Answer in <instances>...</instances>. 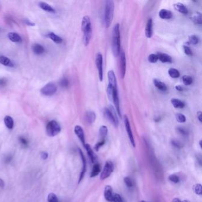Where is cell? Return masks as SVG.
Listing matches in <instances>:
<instances>
[{"instance_id": "6da1fadb", "label": "cell", "mask_w": 202, "mask_h": 202, "mask_svg": "<svg viewBox=\"0 0 202 202\" xmlns=\"http://www.w3.org/2000/svg\"><path fill=\"white\" fill-rule=\"evenodd\" d=\"M81 30L84 33L83 42L86 46H87L91 40L92 36V27L91 20L89 17L86 16L82 18L81 22Z\"/></svg>"}, {"instance_id": "7a4b0ae2", "label": "cell", "mask_w": 202, "mask_h": 202, "mask_svg": "<svg viewBox=\"0 0 202 202\" xmlns=\"http://www.w3.org/2000/svg\"><path fill=\"white\" fill-rule=\"evenodd\" d=\"M120 25L117 23L113 29V40H112V51L115 57L119 55L120 48Z\"/></svg>"}, {"instance_id": "3957f363", "label": "cell", "mask_w": 202, "mask_h": 202, "mask_svg": "<svg viewBox=\"0 0 202 202\" xmlns=\"http://www.w3.org/2000/svg\"><path fill=\"white\" fill-rule=\"evenodd\" d=\"M114 4L113 1L107 0L105 1V8H104V24L106 27L109 28L114 17Z\"/></svg>"}, {"instance_id": "277c9868", "label": "cell", "mask_w": 202, "mask_h": 202, "mask_svg": "<svg viewBox=\"0 0 202 202\" xmlns=\"http://www.w3.org/2000/svg\"><path fill=\"white\" fill-rule=\"evenodd\" d=\"M61 130L59 124L55 120H51L46 126V134L50 137H53L58 135Z\"/></svg>"}, {"instance_id": "5b68a950", "label": "cell", "mask_w": 202, "mask_h": 202, "mask_svg": "<svg viewBox=\"0 0 202 202\" xmlns=\"http://www.w3.org/2000/svg\"><path fill=\"white\" fill-rule=\"evenodd\" d=\"M104 113L107 119L113 124L115 127H117L119 124V121L116 117V111L112 106H110L109 108H105L104 109Z\"/></svg>"}, {"instance_id": "8992f818", "label": "cell", "mask_w": 202, "mask_h": 202, "mask_svg": "<svg viewBox=\"0 0 202 202\" xmlns=\"http://www.w3.org/2000/svg\"><path fill=\"white\" fill-rule=\"evenodd\" d=\"M114 170V165L112 162L108 161L106 163L100 174V180H104L108 178Z\"/></svg>"}, {"instance_id": "52a82bcc", "label": "cell", "mask_w": 202, "mask_h": 202, "mask_svg": "<svg viewBox=\"0 0 202 202\" xmlns=\"http://www.w3.org/2000/svg\"><path fill=\"white\" fill-rule=\"evenodd\" d=\"M57 91V87L54 83H47L43 87L40 89V93L44 95H53Z\"/></svg>"}, {"instance_id": "ba28073f", "label": "cell", "mask_w": 202, "mask_h": 202, "mask_svg": "<svg viewBox=\"0 0 202 202\" xmlns=\"http://www.w3.org/2000/svg\"><path fill=\"white\" fill-rule=\"evenodd\" d=\"M103 56L100 53H98L96 55L95 64L99 73V77L100 81L103 80Z\"/></svg>"}, {"instance_id": "9c48e42d", "label": "cell", "mask_w": 202, "mask_h": 202, "mask_svg": "<svg viewBox=\"0 0 202 202\" xmlns=\"http://www.w3.org/2000/svg\"><path fill=\"white\" fill-rule=\"evenodd\" d=\"M124 123L125 129H126V130L128 133V137L129 138V140L131 142V144L133 145L134 147H135V142L134 135H133V133H132V131L131 129L129 119H128V116L126 115L124 116Z\"/></svg>"}, {"instance_id": "30bf717a", "label": "cell", "mask_w": 202, "mask_h": 202, "mask_svg": "<svg viewBox=\"0 0 202 202\" xmlns=\"http://www.w3.org/2000/svg\"><path fill=\"white\" fill-rule=\"evenodd\" d=\"M120 72L122 78H124L126 70V59L124 52L120 51Z\"/></svg>"}, {"instance_id": "8fae6325", "label": "cell", "mask_w": 202, "mask_h": 202, "mask_svg": "<svg viewBox=\"0 0 202 202\" xmlns=\"http://www.w3.org/2000/svg\"><path fill=\"white\" fill-rule=\"evenodd\" d=\"M74 132L75 135L78 136V138L80 139V140L83 144L84 147L86 145L85 142V135H84V132L83 129L82 128L81 126H79V125H76L75 126L74 128Z\"/></svg>"}, {"instance_id": "7c38bea8", "label": "cell", "mask_w": 202, "mask_h": 202, "mask_svg": "<svg viewBox=\"0 0 202 202\" xmlns=\"http://www.w3.org/2000/svg\"><path fill=\"white\" fill-rule=\"evenodd\" d=\"M78 151H79V154L80 155V157H81V160H82V171L81 172V174H80V179H79V181H78V182L80 183L81 181L82 180V178H84V175H85V173H86V168H87V162H86V159L85 158V156L84 155L82 151L80 149H79Z\"/></svg>"}, {"instance_id": "4fadbf2b", "label": "cell", "mask_w": 202, "mask_h": 202, "mask_svg": "<svg viewBox=\"0 0 202 202\" xmlns=\"http://www.w3.org/2000/svg\"><path fill=\"white\" fill-rule=\"evenodd\" d=\"M104 196L105 199L109 201L112 202L113 201V189L109 185H107L105 186V189L104 191Z\"/></svg>"}, {"instance_id": "5bb4252c", "label": "cell", "mask_w": 202, "mask_h": 202, "mask_svg": "<svg viewBox=\"0 0 202 202\" xmlns=\"http://www.w3.org/2000/svg\"><path fill=\"white\" fill-rule=\"evenodd\" d=\"M153 34V22L152 18H149L147 21L145 28V35L148 38H151Z\"/></svg>"}, {"instance_id": "9a60e30c", "label": "cell", "mask_w": 202, "mask_h": 202, "mask_svg": "<svg viewBox=\"0 0 202 202\" xmlns=\"http://www.w3.org/2000/svg\"><path fill=\"white\" fill-rule=\"evenodd\" d=\"M158 60H159L163 63H171L172 58L170 55L164 53H158L157 54Z\"/></svg>"}, {"instance_id": "2e32d148", "label": "cell", "mask_w": 202, "mask_h": 202, "mask_svg": "<svg viewBox=\"0 0 202 202\" xmlns=\"http://www.w3.org/2000/svg\"><path fill=\"white\" fill-rule=\"evenodd\" d=\"M159 16L162 19L168 20L172 17V13L171 11L166 9H161L159 12Z\"/></svg>"}, {"instance_id": "e0dca14e", "label": "cell", "mask_w": 202, "mask_h": 202, "mask_svg": "<svg viewBox=\"0 0 202 202\" xmlns=\"http://www.w3.org/2000/svg\"><path fill=\"white\" fill-rule=\"evenodd\" d=\"M174 8L175 9V10L180 13H182L183 14H187L189 13L188 11V9H187L186 7L182 3H177L174 4Z\"/></svg>"}, {"instance_id": "ac0fdd59", "label": "cell", "mask_w": 202, "mask_h": 202, "mask_svg": "<svg viewBox=\"0 0 202 202\" xmlns=\"http://www.w3.org/2000/svg\"><path fill=\"white\" fill-rule=\"evenodd\" d=\"M96 119L95 113L93 111H88L86 113L85 119L88 124L93 123Z\"/></svg>"}, {"instance_id": "d6986e66", "label": "cell", "mask_w": 202, "mask_h": 202, "mask_svg": "<svg viewBox=\"0 0 202 202\" xmlns=\"http://www.w3.org/2000/svg\"><path fill=\"white\" fill-rule=\"evenodd\" d=\"M84 148H86L87 154L89 157V158L91 159V161L93 163H94L96 161V157L94 154V153L91 147V146H90L89 144H86L84 145Z\"/></svg>"}, {"instance_id": "ffe728a7", "label": "cell", "mask_w": 202, "mask_h": 202, "mask_svg": "<svg viewBox=\"0 0 202 202\" xmlns=\"http://www.w3.org/2000/svg\"><path fill=\"white\" fill-rule=\"evenodd\" d=\"M153 83H154V86L161 91H166L167 90V87L166 86L165 84H164L163 82L157 79H154L153 80Z\"/></svg>"}, {"instance_id": "44dd1931", "label": "cell", "mask_w": 202, "mask_h": 202, "mask_svg": "<svg viewBox=\"0 0 202 202\" xmlns=\"http://www.w3.org/2000/svg\"><path fill=\"white\" fill-rule=\"evenodd\" d=\"M8 38L13 42L20 43L22 41V39L20 37L19 34L14 32L9 33L8 34Z\"/></svg>"}, {"instance_id": "7402d4cb", "label": "cell", "mask_w": 202, "mask_h": 202, "mask_svg": "<svg viewBox=\"0 0 202 202\" xmlns=\"http://www.w3.org/2000/svg\"><path fill=\"white\" fill-rule=\"evenodd\" d=\"M108 78H109V84L112 86H117V80L116 75L113 71L110 70L108 72Z\"/></svg>"}, {"instance_id": "603a6c76", "label": "cell", "mask_w": 202, "mask_h": 202, "mask_svg": "<svg viewBox=\"0 0 202 202\" xmlns=\"http://www.w3.org/2000/svg\"><path fill=\"white\" fill-rule=\"evenodd\" d=\"M32 50L36 55H41L45 51L44 47L40 44L35 43L32 46Z\"/></svg>"}, {"instance_id": "cb8c5ba5", "label": "cell", "mask_w": 202, "mask_h": 202, "mask_svg": "<svg viewBox=\"0 0 202 202\" xmlns=\"http://www.w3.org/2000/svg\"><path fill=\"white\" fill-rule=\"evenodd\" d=\"M171 102L172 106L176 109H183L185 106L184 102L178 99H172Z\"/></svg>"}, {"instance_id": "d4e9b609", "label": "cell", "mask_w": 202, "mask_h": 202, "mask_svg": "<svg viewBox=\"0 0 202 202\" xmlns=\"http://www.w3.org/2000/svg\"><path fill=\"white\" fill-rule=\"evenodd\" d=\"M39 5L40 7L43 10L45 11L49 12V13H55V10L54 9H53L52 7L45 2H40L39 4Z\"/></svg>"}, {"instance_id": "484cf974", "label": "cell", "mask_w": 202, "mask_h": 202, "mask_svg": "<svg viewBox=\"0 0 202 202\" xmlns=\"http://www.w3.org/2000/svg\"><path fill=\"white\" fill-rule=\"evenodd\" d=\"M192 21L194 22V24L201 25L202 23V17H201V14L199 12H197L192 16L191 17Z\"/></svg>"}, {"instance_id": "4316f807", "label": "cell", "mask_w": 202, "mask_h": 202, "mask_svg": "<svg viewBox=\"0 0 202 202\" xmlns=\"http://www.w3.org/2000/svg\"><path fill=\"white\" fill-rule=\"evenodd\" d=\"M4 122L6 127L9 129H12L14 127V120L10 116H6L4 117Z\"/></svg>"}, {"instance_id": "83f0119b", "label": "cell", "mask_w": 202, "mask_h": 202, "mask_svg": "<svg viewBox=\"0 0 202 202\" xmlns=\"http://www.w3.org/2000/svg\"><path fill=\"white\" fill-rule=\"evenodd\" d=\"M0 64L6 66H13V64L12 63L11 61L5 56H0Z\"/></svg>"}, {"instance_id": "f1b7e54d", "label": "cell", "mask_w": 202, "mask_h": 202, "mask_svg": "<svg viewBox=\"0 0 202 202\" xmlns=\"http://www.w3.org/2000/svg\"><path fill=\"white\" fill-rule=\"evenodd\" d=\"M47 36L56 43H61L62 41H63V40H62L61 37L57 35V34H55L54 33H49L47 34Z\"/></svg>"}, {"instance_id": "f546056e", "label": "cell", "mask_w": 202, "mask_h": 202, "mask_svg": "<svg viewBox=\"0 0 202 202\" xmlns=\"http://www.w3.org/2000/svg\"><path fill=\"white\" fill-rule=\"evenodd\" d=\"M168 74L172 78H178L180 77V73L176 68H170L168 70Z\"/></svg>"}, {"instance_id": "4dcf8cb0", "label": "cell", "mask_w": 202, "mask_h": 202, "mask_svg": "<svg viewBox=\"0 0 202 202\" xmlns=\"http://www.w3.org/2000/svg\"><path fill=\"white\" fill-rule=\"evenodd\" d=\"M100 172V166L98 164H95L93 167L92 171L91 172V177H94L99 174Z\"/></svg>"}, {"instance_id": "1f68e13d", "label": "cell", "mask_w": 202, "mask_h": 202, "mask_svg": "<svg viewBox=\"0 0 202 202\" xmlns=\"http://www.w3.org/2000/svg\"><path fill=\"white\" fill-rule=\"evenodd\" d=\"M182 80L184 83V84L186 86H190L193 83V78L191 76L185 75L182 77Z\"/></svg>"}, {"instance_id": "d6a6232c", "label": "cell", "mask_w": 202, "mask_h": 202, "mask_svg": "<svg viewBox=\"0 0 202 202\" xmlns=\"http://www.w3.org/2000/svg\"><path fill=\"white\" fill-rule=\"evenodd\" d=\"M107 133H108V129L107 126H104V125L101 126L99 130V134L100 136L102 138V139H104V138H106V136L107 135Z\"/></svg>"}, {"instance_id": "836d02e7", "label": "cell", "mask_w": 202, "mask_h": 202, "mask_svg": "<svg viewBox=\"0 0 202 202\" xmlns=\"http://www.w3.org/2000/svg\"><path fill=\"white\" fill-rule=\"evenodd\" d=\"M176 130L178 134L182 136H187L189 135V132H188V130L184 127L178 126L176 128Z\"/></svg>"}, {"instance_id": "e575fe53", "label": "cell", "mask_w": 202, "mask_h": 202, "mask_svg": "<svg viewBox=\"0 0 202 202\" xmlns=\"http://www.w3.org/2000/svg\"><path fill=\"white\" fill-rule=\"evenodd\" d=\"M193 190L194 192L197 195H201L202 194V186L200 184H195L193 187Z\"/></svg>"}, {"instance_id": "d590c367", "label": "cell", "mask_w": 202, "mask_h": 202, "mask_svg": "<svg viewBox=\"0 0 202 202\" xmlns=\"http://www.w3.org/2000/svg\"><path fill=\"white\" fill-rule=\"evenodd\" d=\"M189 39L190 43L194 45H197L199 41V39L198 36L195 35V34H192V35H190L189 36Z\"/></svg>"}, {"instance_id": "8d00e7d4", "label": "cell", "mask_w": 202, "mask_h": 202, "mask_svg": "<svg viewBox=\"0 0 202 202\" xmlns=\"http://www.w3.org/2000/svg\"><path fill=\"white\" fill-rule=\"evenodd\" d=\"M48 202H59V200L57 196V195L54 193H50L47 196Z\"/></svg>"}, {"instance_id": "74e56055", "label": "cell", "mask_w": 202, "mask_h": 202, "mask_svg": "<svg viewBox=\"0 0 202 202\" xmlns=\"http://www.w3.org/2000/svg\"><path fill=\"white\" fill-rule=\"evenodd\" d=\"M176 120L179 123H184L186 121V116L182 113H177L176 114Z\"/></svg>"}, {"instance_id": "f35d334b", "label": "cell", "mask_w": 202, "mask_h": 202, "mask_svg": "<svg viewBox=\"0 0 202 202\" xmlns=\"http://www.w3.org/2000/svg\"><path fill=\"white\" fill-rule=\"evenodd\" d=\"M148 59V61L150 62V63H152V64L156 63V62L158 60L157 55L154 54V53H152V54L149 55Z\"/></svg>"}, {"instance_id": "ab89813d", "label": "cell", "mask_w": 202, "mask_h": 202, "mask_svg": "<svg viewBox=\"0 0 202 202\" xmlns=\"http://www.w3.org/2000/svg\"><path fill=\"white\" fill-rule=\"evenodd\" d=\"M168 179L170 182L174 183H178L180 182V178L178 176H177L176 174H171L168 177Z\"/></svg>"}, {"instance_id": "60d3db41", "label": "cell", "mask_w": 202, "mask_h": 202, "mask_svg": "<svg viewBox=\"0 0 202 202\" xmlns=\"http://www.w3.org/2000/svg\"><path fill=\"white\" fill-rule=\"evenodd\" d=\"M69 81L68 80L64 77L62 78L61 81H60V85L61 86V87H64V88H66L69 86Z\"/></svg>"}, {"instance_id": "b9f144b4", "label": "cell", "mask_w": 202, "mask_h": 202, "mask_svg": "<svg viewBox=\"0 0 202 202\" xmlns=\"http://www.w3.org/2000/svg\"><path fill=\"white\" fill-rule=\"evenodd\" d=\"M124 182L128 187H132L133 186V182L129 177H126L124 178Z\"/></svg>"}, {"instance_id": "7bdbcfd3", "label": "cell", "mask_w": 202, "mask_h": 202, "mask_svg": "<svg viewBox=\"0 0 202 202\" xmlns=\"http://www.w3.org/2000/svg\"><path fill=\"white\" fill-rule=\"evenodd\" d=\"M113 202H124V201L120 194H114L113 197Z\"/></svg>"}, {"instance_id": "ee69618b", "label": "cell", "mask_w": 202, "mask_h": 202, "mask_svg": "<svg viewBox=\"0 0 202 202\" xmlns=\"http://www.w3.org/2000/svg\"><path fill=\"white\" fill-rule=\"evenodd\" d=\"M183 49H184V53L186 55H187V56H190V57H191V56L193 55V52L189 46H184Z\"/></svg>"}, {"instance_id": "f6af8a7d", "label": "cell", "mask_w": 202, "mask_h": 202, "mask_svg": "<svg viewBox=\"0 0 202 202\" xmlns=\"http://www.w3.org/2000/svg\"><path fill=\"white\" fill-rule=\"evenodd\" d=\"M171 143L173 146L178 148H181L183 147V144L181 143L180 141H178L177 140H172Z\"/></svg>"}, {"instance_id": "bcb514c9", "label": "cell", "mask_w": 202, "mask_h": 202, "mask_svg": "<svg viewBox=\"0 0 202 202\" xmlns=\"http://www.w3.org/2000/svg\"><path fill=\"white\" fill-rule=\"evenodd\" d=\"M104 143H105V140L104 139H102V140L97 143L95 146V147H94V149L96 150V151H99V149L102 147V146L104 144Z\"/></svg>"}, {"instance_id": "7dc6e473", "label": "cell", "mask_w": 202, "mask_h": 202, "mask_svg": "<svg viewBox=\"0 0 202 202\" xmlns=\"http://www.w3.org/2000/svg\"><path fill=\"white\" fill-rule=\"evenodd\" d=\"M19 139H20V142L22 143L23 145H27L28 144V142H27V141L26 140V139L24 138L21 136V137H20V138H19Z\"/></svg>"}, {"instance_id": "c3c4849f", "label": "cell", "mask_w": 202, "mask_h": 202, "mask_svg": "<svg viewBox=\"0 0 202 202\" xmlns=\"http://www.w3.org/2000/svg\"><path fill=\"white\" fill-rule=\"evenodd\" d=\"M24 22L28 26H34V25H35V24H34V23L32 22L31 21H30L29 20H28V19H24Z\"/></svg>"}, {"instance_id": "681fc988", "label": "cell", "mask_w": 202, "mask_h": 202, "mask_svg": "<svg viewBox=\"0 0 202 202\" xmlns=\"http://www.w3.org/2000/svg\"><path fill=\"white\" fill-rule=\"evenodd\" d=\"M40 156L41 158L45 160L48 158V154L46 152H41L40 154Z\"/></svg>"}, {"instance_id": "f907efd6", "label": "cell", "mask_w": 202, "mask_h": 202, "mask_svg": "<svg viewBox=\"0 0 202 202\" xmlns=\"http://www.w3.org/2000/svg\"><path fill=\"white\" fill-rule=\"evenodd\" d=\"M197 119L200 123H201V119H202V113L201 111H198L197 112Z\"/></svg>"}, {"instance_id": "816d5d0a", "label": "cell", "mask_w": 202, "mask_h": 202, "mask_svg": "<svg viewBox=\"0 0 202 202\" xmlns=\"http://www.w3.org/2000/svg\"><path fill=\"white\" fill-rule=\"evenodd\" d=\"M6 80L3 78H0V86H4L6 84Z\"/></svg>"}, {"instance_id": "f5cc1de1", "label": "cell", "mask_w": 202, "mask_h": 202, "mask_svg": "<svg viewBox=\"0 0 202 202\" xmlns=\"http://www.w3.org/2000/svg\"><path fill=\"white\" fill-rule=\"evenodd\" d=\"M176 89L177 90V91H183V87L182 86H176Z\"/></svg>"}, {"instance_id": "db71d44e", "label": "cell", "mask_w": 202, "mask_h": 202, "mask_svg": "<svg viewBox=\"0 0 202 202\" xmlns=\"http://www.w3.org/2000/svg\"><path fill=\"white\" fill-rule=\"evenodd\" d=\"M4 187V181H3L1 178H0V187L3 188Z\"/></svg>"}, {"instance_id": "11a10c76", "label": "cell", "mask_w": 202, "mask_h": 202, "mask_svg": "<svg viewBox=\"0 0 202 202\" xmlns=\"http://www.w3.org/2000/svg\"><path fill=\"white\" fill-rule=\"evenodd\" d=\"M171 202H182V201H181L180 199H179L178 198H175L172 200Z\"/></svg>"}, {"instance_id": "9f6ffc18", "label": "cell", "mask_w": 202, "mask_h": 202, "mask_svg": "<svg viewBox=\"0 0 202 202\" xmlns=\"http://www.w3.org/2000/svg\"><path fill=\"white\" fill-rule=\"evenodd\" d=\"M201 143H202V141L200 140V142H199V145H200V147L201 148H202V145H201Z\"/></svg>"}, {"instance_id": "6f0895ef", "label": "cell", "mask_w": 202, "mask_h": 202, "mask_svg": "<svg viewBox=\"0 0 202 202\" xmlns=\"http://www.w3.org/2000/svg\"><path fill=\"white\" fill-rule=\"evenodd\" d=\"M182 202H189V201H187V200H183V201H182Z\"/></svg>"}, {"instance_id": "680465c9", "label": "cell", "mask_w": 202, "mask_h": 202, "mask_svg": "<svg viewBox=\"0 0 202 202\" xmlns=\"http://www.w3.org/2000/svg\"><path fill=\"white\" fill-rule=\"evenodd\" d=\"M140 202H147V201H144V200H142V201H141Z\"/></svg>"}]
</instances>
